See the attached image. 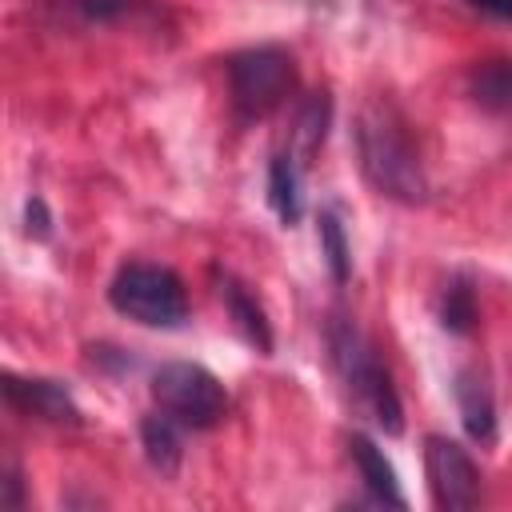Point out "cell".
Instances as JSON below:
<instances>
[{
    "mask_svg": "<svg viewBox=\"0 0 512 512\" xmlns=\"http://www.w3.org/2000/svg\"><path fill=\"white\" fill-rule=\"evenodd\" d=\"M316 232H320V252H324V260H328L332 280H336V284H348V276H352V252H348V236H344L340 216H336L332 208H324V212L316 216Z\"/></svg>",
    "mask_w": 512,
    "mask_h": 512,
    "instance_id": "cell-16",
    "label": "cell"
},
{
    "mask_svg": "<svg viewBox=\"0 0 512 512\" xmlns=\"http://www.w3.org/2000/svg\"><path fill=\"white\" fill-rule=\"evenodd\" d=\"M132 12H148V0H44V16L52 24H116Z\"/></svg>",
    "mask_w": 512,
    "mask_h": 512,
    "instance_id": "cell-9",
    "label": "cell"
},
{
    "mask_svg": "<svg viewBox=\"0 0 512 512\" xmlns=\"http://www.w3.org/2000/svg\"><path fill=\"white\" fill-rule=\"evenodd\" d=\"M424 468H428L432 504L440 512H464V508L480 504V472L456 440L432 432L424 440Z\"/></svg>",
    "mask_w": 512,
    "mask_h": 512,
    "instance_id": "cell-6",
    "label": "cell"
},
{
    "mask_svg": "<svg viewBox=\"0 0 512 512\" xmlns=\"http://www.w3.org/2000/svg\"><path fill=\"white\" fill-rule=\"evenodd\" d=\"M268 204L280 216V224H296L300 220V176H296V160L276 152L268 164Z\"/></svg>",
    "mask_w": 512,
    "mask_h": 512,
    "instance_id": "cell-14",
    "label": "cell"
},
{
    "mask_svg": "<svg viewBox=\"0 0 512 512\" xmlns=\"http://www.w3.org/2000/svg\"><path fill=\"white\" fill-rule=\"evenodd\" d=\"M108 300L120 316L148 328H176L188 316L180 276L160 264H124L108 284Z\"/></svg>",
    "mask_w": 512,
    "mask_h": 512,
    "instance_id": "cell-3",
    "label": "cell"
},
{
    "mask_svg": "<svg viewBox=\"0 0 512 512\" xmlns=\"http://www.w3.org/2000/svg\"><path fill=\"white\" fill-rule=\"evenodd\" d=\"M152 400L160 412H168L172 420L188 424V428H216L228 412V392L224 384L200 368V364H160L152 372Z\"/></svg>",
    "mask_w": 512,
    "mask_h": 512,
    "instance_id": "cell-4",
    "label": "cell"
},
{
    "mask_svg": "<svg viewBox=\"0 0 512 512\" xmlns=\"http://www.w3.org/2000/svg\"><path fill=\"white\" fill-rule=\"evenodd\" d=\"M468 92L488 112H512V60H484L468 72Z\"/></svg>",
    "mask_w": 512,
    "mask_h": 512,
    "instance_id": "cell-13",
    "label": "cell"
},
{
    "mask_svg": "<svg viewBox=\"0 0 512 512\" xmlns=\"http://www.w3.org/2000/svg\"><path fill=\"white\" fill-rule=\"evenodd\" d=\"M328 120H332V100H328V92H312L304 104H300V116H296V152H300V164H308L316 152H320V144H324V136H328Z\"/></svg>",
    "mask_w": 512,
    "mask_h": 512,
    "instance_id": "cell-15",
    "label": "cell"
},
{
    "mask_svg": "<svg viewBox=\"0 0 512 512\" xmlns=\"http://www.w3.org/2000/svg\"><path fill=\"white\" fill-rule=\"evenodd\" d=\"M456 404H460V424H464V432H468L472 440L488 444V440L496 436V408H492V392H488V384H484L480 372L464 368V372L456 376Z\"/></svg>",
    "mask_w": 512,
    "mask_h": 512,
    "instance_id": "cell-10",
    "label": "cell"
},
{
    "mask_svg": "<svg viewBox=\"0 0 512 512\" xmlns=\"http://www.w3.org/2000/svg\"><path fill=\"white\" fill-rule=\"evenodd\" d=\"M440 324L452 336L472 332V324H476V296H472V284L464 276L444 284V292H440Z\"/></svg>",
    "mask_w": 512,
    "mask_h": 512,
    "instance_id": "cell-17",
    "label": "cell"
},
{
    "mask_svg": "<svg viewBox=\"0 0 512 512\" xmlns=\"http://www.w3.org/2000/svg\"><path fill=\"white\" fill-rule=\"evenodd\" d=\"M296 84V68L292 56L284 48H248L236 52L228 60V88H232V104L244 120L268 116Z\"/></svg>",
    "mask_w": 512,
    "mask_h": 512,
    "instance_id": "cell-5",
    "label": "cell"
},
{
    "mask_svg": "<svg viewBox=\"0 0 512 512\" xmlns=\"http://www.w3.org/2000/svg\"><path fill=\"white\" fill-rule=\"evenodd\" d=\"M176 424H180V420H172L168 412H148V416L140 420L144 456H148V464H152L160 476H176V472H180V460H184Z\"/></svg>",
    "mask_w": 512,
    "mask_h": 512,
    "instance_id": "cell-12",
    "label": "cell"
},
{
    "mask_svg": "<svg viewBox=\"0 0 512 512\" xmlns=\"http://www.w3.org/2000/svg\"><path fill=\"white\" fill-rule=\"evenodd\" d=\"M356 152H360L364 176L372 180V188L380 196H392L400 204H420L428 196L424 164H420L400 116L384 100L364 104V112L356 120Z\"/></svg>",
    "mask_w": 512,
    "mask_h": 512,
    "instance_id": "cell-1",
    "label": "cell"
},
{
    "mask_svg": "<svg viewBox=\"0 0 512 512\" xmlns=\"http://www.w3.org/2000/svg\"><path fill=\"white\" fill-rule=\"evenodd\" d=\"M348 448H352V460L360 468V480L364 488L372 492L376 504H392V508H404V492H400V480H396V468L388 464V456L368 440V436H348Z\"/></svg>",
    "mask_w": 512,
    "mask_h": 512,
    "instance_id": "cell-8",
    "label": "cell"
},
{
    "mask_svg": "<svg viewBox=\"0 0 512 512\" xmlns=\"http://www.w3.org/2000/svg\"><path fill=\"white\" fill-rule=\"evenodd\" d=\"M220 300H224V308H228L232 324L240 328V336H244L260 356H268V352H272V328H268L264 308L256 304V296H252L240 280L224 276V280H220Z\"/></svg>",
    "mask_w": 512,
    "mask_h": 512,
    "instance_id": "cell-11",
    "label": "cell"
},
{
    "mask_svg": "<svg viewBox=\"0 0 512 512\" xmlns=\"http://www.w3.org/2000/svg\"><path fill=\"white\" fill-rule=\"evenodd\" d=\"M4 504H8V508H20V504H24V496H20V472H16V468H8V480H4Z\"/></svg>",
    "mask_w": 512,
    "mask_h": 512,
    "instance_id": "cell-20",
    "label": "cell"
},
{
    "mask_svg": "<svg viewBox=\"0 0 512 512\" xmlns=\"http://www.w3.org/2000/svg\"><path fill=\"white\" fill-rule=\"evenodd\" d=\"M4 396L12 408H20L24 416H40L52 424H80V404L72 400V392L56 380H20V376H4Z\"/></svg>",
    "mask_w": 512,
    "mask_h": 512,
    "instance_id": "cell-7",
    "label": "cell"
},
{
    "mask_svg": "<svg viewBox=\"0 0 512 512\" xmlns=\"http://www.w3.org/2000/svg\"><path fill=\"white\" fill-rule=\"evenodd\" d=\"M24 228H28V236H36V240H48V236H52V216H48V204H44L40 196L28 200V208H24Z\"/></svg>",
    "mask_w": 512,
    "mask_h": 512,
    "instance_id": "cell-18",
    "label": "cell"
},
{
    "mask_svg": "<svg viewBox=\"0 0 512 512\" xmlns=\"http://www.w3.org/2000/svg\"><path fill=\"white\" fill-rule=\"evenodd\" d=\"M328 348H332V364L352 396V404L372 416L376 428H384L388 436H400L404 432V408H400V396L392 388V376L388 368L380 364L372 340L344 316H336L328 324Z\"/></svg>",
    "mask_w": 512,
    "mask_h": 512,
    "instance_id": "cell-2",
    "label": "cell"
},
{
    "mask_svg": "<svg viewBox=\"0 0 512 512\" xmlns=\"http://www.w3.org/2000/svg\"><path fill=\"white\" fill-rule=\"evenodd\" d=\"M464 4H472L476 12H484L492 20H512V0H464Z\"/></svg>",
    "mask_w": 512,
    "mask_h": 512,
    "instance_id": "cell-19",
    "label": "cell"
}]
</instances>
